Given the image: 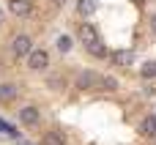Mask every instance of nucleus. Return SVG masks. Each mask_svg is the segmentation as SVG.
<instances>
[{
	"mask_svg": "<svg viewBox=\"0 0 156 145\" xmlns=\"http://www.w3.org/2000/svg\"><path fill=\"white\" fill-rule=\"evenodd\" d=\"M101 82H104V74H99V71H80L77 80H74V88H80V90H101Z\"/></svg>",
	"mask_w": 156,
	"mask_h": 145,
	"instance_id": "nucleus-1",
	"label": "nucleus"
},
{
	"mask_svg": "<svg viewBox=\"0 0 156 145\" xmlns=\"http://www.w3.org/2000/svg\"><path fill=\"white\" fill-rule=\"evenodd\" d=\"M77 36H80V41L85 44V49L93 47V44H101V36H99V30H96L93 22H82L80 30H77Z\"/></svg>",
	"mask_w": 156,
	"mask_h": 145,
	"instance_id": "nucleus-2",
	"label": "nucleus"
},
{
	"mask_svg": "<svg viewBox=\"0 0 156 145\" xmlns=\"http://www.w3.org/2000/svg\"><path fill=\"white\" fill-rule=\"evenodd\" d=\"M11 52H14L16 58H27V55L33 52V41H30V36H25V33L14 36V38H11Z\"/></svg>",
	"mask_w": 156,
	"mask_h": 145,
	"instance_id": "nucleus-3",
	"label": "nucleus"
},
{
	"mask_svg": "<svg viewBox=\"0 0 156 145\" xmlns=\"http://www.w3.org/2000/svg\"><path fill=\"white\" fill-rule=\"evenodd\" d=\"M47 66H49V52L47 49H33L27 55V69L30 71H44Z\"/></svg>",
	"mask_w": 156,
	"mask_h": 145,
	"instance_id": "nucleus-4",
	"label": "nucleus"
},
{
	"mask_svg": "<svg viewBox=\"0 0 156 145\" xmlns=\"http://www.w3.org/2000/svg\"><path fill=\"white\" fill-rule=\"evenodd\" d=\"M110 63H112L115 69H129V66L134 63V52H132V49H112V52H110Z\"/></svg>",
	"mask_w": 156,
	"mask_h": 145,
	"instance_id": "nucleus-5",
	"label": "nucleus"
},
{
	"mask_svg": "<svg viewBox=\"0 0 156 145\" xmlns=\"http://www.w3.org/2000/svg\"><path fill=\"white\" fill-rule=\"evenodd\" d=\"M16 115H19V123H22V126H38V121H41V110L33 107V104L22 107Z\"/></svg>",
	"mask_w": 156,
	"mask_h": 145,
	"instance_id": "nucleus-6",
	"label": "nucleus"
},
{
	"mask_svg": "<svg viewBox=\"0 0 156 145\" xmlns=\"http://www.w3.org/2000/svg\"><path fill=\"white\" fill-rule=\"evenodd\" d=\"M8 11L14 14V16H30L33 14V3L30 0H8Z\"/></svg>",
	"mask_w": 156,
	"mask_h": 145,
	"instance_id": "nucleus-7",
	"label": "nucleus"
},
{
	"mask_svg": "<svg viewBox=\"0 0 156 145\" xmlns=\"http://www.w3.org/2000/svg\"><path fill=\"white\" fill-rule=\"evenodd\" d=\"M19 96V85L14 82H0V104H11Z\"/></svg>",
	"mask_w": 156,
	"mask_h": 145,
	"instance_id": "nucleus-8",
	"label": "nucleus"
},
{
	"mask_svg": "<svg viewBox=\"0 0 156 145\" xmlns=\"http://www.w3.org/2000/svg\"><path fill=\"white\" fill-rule=\"evenodd\" d=\"M41 145H66V137H63V132L52 129V132H47L41 137Z\"/></svg>",
	"mask_w": 156,
	"mask_h": 145,
	"instance_id": "nucleus-9",
	"label": "nucleus"
},
{
	"mask_svg": "<svg viewBox=\"0 0 156 145\" xmlns=\"http://www.w3.org/2000/svg\"><path fill=\"white\" fill-rule=\"evenodd\" d=\"M140 134H143V137H154L156 134V118H145V121L140 123Z\"/></svg>",
	"mask_w": 156,
	"mask_h": 145,
	"instance_id": "nucleus-10",
	"label": "nucleus"
},
{
	"mask_svg": "<svg viewBox=\"0 0 156 145\" xmlns=\"http://www.w3.org/2000/svg\"><path fill=\"white\" fill-rule=\"evenodd\" d=\"M140 77H143V80H154L156 77V60H145V63L140 66Z\"/></svg>",
	"mask_w": 156,
	"mask_h": 145,
	"instance_id": "nucleus-11",
	"label": "nucleus"
},
{
	"mask_svg": "<svg viewBox=\"0 0 156 145\" xmlns=\"http://www.w3.org/2000/svg\"><path fill=\"white\" fill-rule=\"evenodd\" d=\"M88 52L93 55V58H107L110 55V49H107V44L101 41V44H93V47H88Z\"/></svg>",
	"mask_w": 156,
	"mask_h": 145,
	"instance_id": "nucleus-12",
	"label": "nucleus"
},
{
	"mask_svg": "<svg viewBox=\"0 0 156 145\" xmlns=\"http://www.w3.org/2000/svg\"><path fill=\"white\" fill-rule=\"evenodd\" d=\"M77 8H80V14H82V16H90V14L96 11V3H93V0H80V5H77Z\"/></svg>",
	"mask_w": 156,
	"mask_h": 145,
	"instance_id": "nucleus-13",
	"label": "nucleus"
},
{
	"mask_svg": "<svg viewBox=\"0 0 156 145\" xmlns=\"http://www.w3.org/2000/svg\"><path fill=\"white\" fill-rule=\"evenodd\" d=\"M55 47H58L60 52H71V47H74V44H71V38H69V36H58Z\"/></svg>",
	"mask_w": 156,
	"mask_h": 145,
	"instance_id": "nucleus-14",
	"label": "nucleus"
},
{
	"mask_svg": "<svg viewBox=\"0 0 156 145\" xmlns=\"http://www.w3.org/2000/svg\"><path fill=\"white\" fill-rule=\"evenodd\" d=\"M101 90H110V93H112V90H118V80H115V77H104Z\"/></svg>",
	"mask_w": 156,
	"mask_h": 145,
	"instance_id": "nucleus-15",
	"label": "nucleus"
},
{
	"mask_svg": "<svg viewBox=\"0 0 156 145\" xmlns=\"http://www.w3.org/2000/svg\"><path fill=\"white\" fill-rule=\"evenodd\" d=\"M49 88L52 90H60V88H66V80L63 77H49Z\"/></svg>",
	"mask_w": 156,
	"mask_h": 145,
	"instance_id": "nucleus-16",
	"label": "nucleus"
},
{
	"mask_svg": "<svg viewBox=\"0 0 156 145\" xmlns=\"http://www.w3.org/2000/svg\"><path fill=\"white\" fill-rule=\"evenodd\" d=\"M0 132H5V134H8V137H16V132H14V129H11V126H8V123H5V121H3V118H0Z\"/></svg>",
	"mask_w": 156,
	"mask_h": 145,
	"instance_id": "nucleus-17",
	"label": "nucleus"
},
{
	"mask_svg": "<svg viewBox=\"0 0 156 145\" xmlns=\"http://www.w3.org/2000/svg\"><path fill=\"white\" fill-rule=\"evenodd\" d=\"M66 3H69V0H52V5H55V8H63Z\"/></svg>",
	"mask_w": 156,
	"mask_h": 145,
	"instance_id": "nucleus-18",
	"label": "nucleus"
},
{
	"mask_svg": "<svg viewBox=\"0 0 156 145\" xmlns=\"http://www.w3.org/2000/svg\"><path fill=\"white\" fill-rule=\"evenodd\" d=\"M151 30L156 33V14H151Z\"/></svg>",
	"mask_w": 156,
	"mask_h": 145,
	"instance_id": "nucleus-19",
	"label": "nucleus"
},
{
	"mask_svg": "<svg viewBox=\"0 0 156 145\" xmlns=\"http://www.w3.org/2000/svg\"><path fill=\"white\" fill-rule=\"evenodd\" d=\"M0 22H3V11H0Z\"/></svg>",
	"mask_w": 156,
	"mask_h": 145,
	"instance_id": "nucleus-20",
	"label": "nucleus"
}]
</instances>
